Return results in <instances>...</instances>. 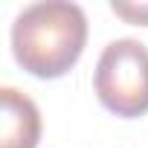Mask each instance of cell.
I'll return each mask as SVG.
<instances>
[{"mask_svg": "<svg viewBox=\"0 0 148 148\" xmlns=\"http://www.w3.org/2000/svg\"><path fill=\"white\" fill-rule=\"evenodd\" d=\"M87 15L70 0H44L18 12L12 23V55L38 79H58L82 58Z\"/></svg>", "mask_w": 148, "mask_h": 148, "instance_id": "obj_1", "label": "cell"}, {"mask_svg": "<svg viewBox=\"0 0 148 148\" xmlns=\"http://www.w3.org/2000/svg\"><path fill=\"white\" fill-rule=\"evenodd\" d=\"M99 102L125 119L148 113V47L134 38L110 41L93 73Z\"/></svg>", "mask_w": 148, "mask_h": 148, "instance_id": "obj_2", "label": "cell"}, {"mask_svg": "<svg viewBox=\"0 0 148 148\" xmlns=\"http://www.w3.org/2000/svg\"><path fill=\"white\" fill-rule=\"evenodd\" d=\"M3 119H0V148H35L41 139L38 105L18 87L0 90Z\"/></svg>", "mask_w": 148, "mask_h": 148, "instance_id": "obj_3", "label": "cell"}, {"mask_svg": "<svg viewBox=\"0 0 148 148\" xmlns=\"http://www.w3.org/2000/svg\"><path fill=\"white\" fill-rule=\"evenodd\" d=\"M110 9H113V15H119V18H125L128 23H142V26H148V3H110Z\"/></svg>", "mask_w": 148, "mask_h": 148, "instance_id": "obj_4", "label": "cell"}]
</instances>
